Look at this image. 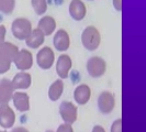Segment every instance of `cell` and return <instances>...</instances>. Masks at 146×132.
<instances>
[{"label": "cell", "instance_id": "cell-1", "mask_svg": "<svg viewBox=\"0 0 146 132\" xmlns=\"http://www.w3.org/2000/svg\"><path fill=\"white\" fill-rule=\"evenodd\" d=\"M81 43L88 51H96L101 43V35L97 28L89 25L81 33Z\"/></svg>", "mask_w": 146, "mask_h": 132}, {"label": "cell", "instance_id": "cell-2", "mask_svg": "<svg viewBox=\"0 0 146 132\" xmlns=\"http://www.w3.org/2000/svg\"><path fill=\"white\" fill-rule=\"evenodd\" d=\"M11 31L18 40H25L32 31V24L25 18H18L12 22Z\"/></svg>", "mask_w": 146, "mask_h": 132}, {"label": "cell", "instance_id": "cell-3", "mask_svg": "<svg viewBox=\"0 0 146 132\" xmlns=\"http://www.w3.org/2000/svg\"><path fill=\"white\" fill-rule=\"evenodd\" d=\"M87 71L89 75L94 78H99L104 75L107 71L106 61L99 56L90 57L87 62Z\"/></svg>", "mask_w": 146, "mask_h": 132}, {"label": "cell", "instance_id": "cell-4", "mask_svg": "<svg viewBox=\"0 0 146 132\" xmlns=\"http://www.w3.org/2000/svg\"><path fill=\"white\" fill-rule=\"evenodd\" d=\"M77 107L70 101H63L59 106V113L63 118L64 122L68 125H73L74 122H76L77 116H78V111Z\"/></svg>", "mask_w": 146, "mask_h": 132}, {"label": "cell", "instance_id": "cell-5", "mask_svg": "<svg viewBox=\"0 0 146 132\" xmlns=\"http://www.w3.org/2000/svg\"><path fill=\"white\" fill-rule=\"evenodd\" d=\"M54 59H55L54 52L48 46H45L43 49H41V51H38L36 55L37 65L42 69H50L54 63Z\"/></svg>", "mask_w": 146, "mask_h": 132}, {"label": "cell", "instance_id": "cell-6", "mask_svg": "<svg viewBox=\"0 0 146 132\" xmlns=\"http://www.w3.org/2000/svg\"><path fill=\"white\" fill-rule=\"evenodd\" d=\"M115 106V99L114 96L112 95L110 91H103L99 95L98 98V108L100 112L104 115L111 113Z\"/></svg>", "mask_w": 146, "mask_h": 132}, {"label": "cell", "instance_id": "cell-7", "mask_svg": "<svg viewBox=\"0 0 146 132\" xmlns=\"http://www.w3.org/2000/svg\"><path fill=\"white\" fill-rule=\"evenodd\" d=\"M15 64L18 69H20L22 72L30 69L33 65V56L32 53L28 50H21L18 52L17 56L15 59Z\"/></svg>", "mask_w": 146, "mask_h": 132}, {"label": "cell", "instance_id": "cell-8", "mask_svg": "<svg viewBox=\"0 0 146 132\" xmlns=\"http://www.w3.org/2000/svg\"><path fill=\"white\" fill-rule=\"evenodd\" d=\"M15 121V113L9 105L0 106V125L5 129L12 128Z\"/></svg>", "mask_w": 146, "mask_h": 132}, {"label": "cell", "instance_id": "cell-9", "mask_svg": "<svg viewBox=\"0 0 146 132\" xmlns=\"http://www.w3.org/2000/svg\"><path fill=\"white\" fill-rule=\"evenodd\" d=\"M15 94V88L11 84V81L3 78L0 81V106L8 105V103L12 99Z\"/></svg>", "mask_w": 146, "mask_h": 132}, {"label": "cell", "instance_id": "cell-10", "mask_svg": "<svg viewBox=\"0 0 146 132\" xmlns=\"http://www.w3.org/2000/svg\"><path fill=\"white\" fill-rule=\"evenodd\" d=\"M53 43L55 49L59 52H64L67 51L69 45H70V39H69V34L66 32L65 30L60 29L58 30L55 35H54V40H53Z\"/></svg>", "mask_w": 146, "mask_h": 132}, {"label": "cell", "instance_id": "cell-11", "mask_svg": "<svg viewBox=\"0 0 146 132\" xmlns=\"http://www.w3.org/2000/svg\"><path fill=\"white\" fill-rule=\"evenodd\" d=\"M72 66H73V62L70 56H68L67 54H63L58 57V61L56 63V73L58 74V76L62 79L67 78Z\"/></svg>", "mask_w": 146, "mask_h": 132}, {"label": "cell", "instance_id": "cell-12", "mask_svg": "<svg viewBox=\"0 0 146 132\" xmlns=\"http://www.w3.org/2000/svg\"><path fill=\"white\" fill-rule=\"evenodd\" d=\"M87 13V8L81 0H72L69 5V15L76 21H81Z\"/></svg>", "mask_w": 146, "mask_h": 132}, {"label": "cell", "instance_id": "cell-13", "mask_svg": "<svg viewBox=\"0 0 146 132\" xmlns=\"http://www.w3.org/2000/svg\"><path fill=\"white\" fill-rule=\"evenodd\" d=\"M91 89L86 84H81L77 86L74 91V99L78 105H86L90 100Z\"/></svg>", "mask_w": 146, "mask_h": 132}, {"label": "cell", "instance_id": "cell-14", "mask_svg": "<svg viewBox=\"0 0 146 132\" xmlns=\"http://www.w3.org/2000/svg\"><path fill=\"white\" fill-rule=\"evenodd\" d=\"M12 101L15 109L19 110L20 112H25L30 109V98L25 93H15L12 96Z\"/></svg>", "mask_w": 146, "mask_h": 132}, {"label": "cell", "instance_id": "cell-15", "mask_svg": "<svg viewBox=\"0 0 146 132\" xmlns=\"http://www.w3.org/2000/svg\"><path fill=\"white\" fill-rule=\"evenodd\" d=\"M37 29L40 30L45 37L46 35H51L52 33L55 31V29H56V21L54 20L53 17L45 15V17H43L38 21Z\"/></svg>", "mask_w": 146, "mask_h": 132}, {"label": "cell", "instance_id": "cell-16", "mask_svg": "<svg viewBox=\"0 0 146 132\" xmlns=\"http://www.w3.org/2000/svg\"><path fill=\"white\" fill-rule=\"evenodd\" d=\"M31 83H32L31 75L25 72L18 73L15 76V78L11 81V84L15 88V89H28L31 86Z\"/></svg>", "mask_w": 146, "mask_h": 132}, {"label": "cell", "instance_id": "cell-17", "mask_svg": "<svg viewBox=\"0 0 146 132\" xmlns=\"http://www.w3.org/2000/svg\"><path fill=\"white\" fill-rule=\"evenodd\" d=\"M44 35L43 33L38 29H34L30 32L28 37L25 39V43L30 49H38L44 43Z\"/></svg>", "mask_w": 146, "mask_h": 132}, {"label": "cell", "instance_id": "cell-18", "mask_svg": "<svg viewBox=\"0 0 146 132\" xmlns=\"http://www.w3.org/2000/svg\"><path fill=\"white\" fill-rule=\"evenodd\" d=\"M64 90V83L62 79H57L55 81L48 89V97L52 101H56L60 98V96L63 94Z\"/></svg>", "mask_w": 146, "mask_h": 132}, {"label": "cell", "instance_id": "cell-19", "mask_svg": "<svg viewBox=\"0 0 146 132\" xmlns=\"http://www.w3.org/2000/svg\"><path fill=\"white\" fill-rule=\"evenodd\" d=\"M0 51L2 52L3 54H6L8 57L12 61V63H13L15 56H17V54L19 52V49L15 44L10 43V42H5L2 45H0Z\"/></svg>", "mask_w": 146, "mask_h": 132}, {"label": "cell", "instance_id": "cell-20", "mask_svg": "<svg viewBox=\"0 0 146 132\" xmlns=\"http://www.w3.org/2000/svg\"><path fill=\"white\" fill-rule=\"evenodd\" d=\"M15 7V0H0V12L5 15H11Z\"/></svg>", "mask_w": 146, "mask_h": 132}, {"label": "cell", "instance_id": "cell-21", "mask_svg": "<svg viewBox=\"0 0 146 132\" xmlns=\"http://www.w3.org/2000/svg\"><path fill=\"white\" fill-rule=\"evenodd\" d=\"M32 8L34 9L35 13L38 15H43L47 10V2L46 0H31Z\"/></svg>", "mask_w": 146, "mask_h": 132}, {"label": "cell", "instance_id": "cell-22", "mask_svg": "<svg viewBox=\"0 0 146 132\" xmlns=\"http://www.w3.org/2000/svg\"><path fill=\"white\" fill-rule=\"evenodd\" d=\"M11 64H12V61L6 54H3L0 51V74L7 73L11 67Z\"/></svg>", "mask_w": 146, "mask_h": 132}, {"label": "cell", "instance_id": "cell-23", "mask_svg": "<svg viewBox=\"0 0 146 132\" xmlns=\"http://www.w3.org/2000/svg\"><path fill=\"white\" fill-rule=\"evenodd\" d=\"M110 132H122V119H117L112 123Z\"/></svg>", "mask_w": 146, "mask_h": 132}, {"label": "cell", "instance_id": "cell-24", "mask_svg": "<svg viewBox=\"0 0 146 132\" xmlns=\"http://www.w3.org/2000/svg\"><path fill=\"white\" fill-rule=\"evenodd\" d=\"M56 132H74L72 125H68V123H63L58 127V129L56 130Z\"/></svg>", "mask_w": 146, "mask_h": 132}, {"label": "cell", "instance_id": "cell-25", "mask_svg": "<svg viewBox=\"0 0 146 132\" xmlns=\"http://www.w3.org/2000/svg\"><path fill=\"white\" fill-rule=\"evenodd\" d=\"M6 33H7V30H6V27L0 24V45L5 43V39H6Z\"/></svg>", "mask_w": 146, "mask_h": 132}, {"label": "cell", "instance_id": "cell-26", "mask_svg": "<svg viewBox=\"0 0 146 132\" xmlns=\"http://www.w3.org/2000/svg\"><path fill=\"white\" fill-rule=\"evenodd\" d=\"M113 6L117 11H121L122 10V0H113Z\"/></svg>", "mask_w": 146, "mask_h": 132}, {"label": "cell", "instance_id": "cell-27", "mask_svg": "<svg viewBox=\"0 0 146 132\" xmlns=\"http://www.w3.org/2000/svg\"><path fill=\"white\" fill-rule=\"evenodd\" d=\"M91 132H106V130L102 125H95Z\"/></svg>", "mask_w": 146, "mask_h": 132}, {"label": "cell", "instance_id": "cell-28", "mask_svg": "<svg viewBox=\"0 0 146 132\" xmlns=\"http://www.w3.org/2000/svg\"><path fill=\"white\" fill-rule=\"evenodd\" d=\"M11 132H29V130H28V129H25V128L19 127V128H15V129H12Z\"/></svg>", "mask_w": 146, "mask_h": 132}, {"label": "cell", "instance_id": "cell-29", "mask_svg": "<svg viewBox=\"0 0 146 132\" xmlns=\"http://www.w3.org/2000/svg\"><path fill=\"white\" fill-rule=\"evenodd\" d=\"M46 132H53V131H51V130H48V131H46Z\"/></svg>", "mask_w": 146, "mask_h": 132}, {"label": "cell", "instance_id": "cell-30", "mask_svg": "<svg viewBox=\"0 0 146 132\" xmlns=\"http://www.w3.org/2000/svg\"><path fill=\"white\" fill-rule=\"evenodd\" d=\"M0 132H7V131H0Z\"/></svg>", "mask_w": 146, "mask_h": 132}, {"label": "cell", "instance_id": "cell-31", "mask_svg": "<svg viewBox=\"0 0 146 132\" xmlns=\"http://www.w3.org/2000/svg\"><path fill=\"white\" fill-rule=\"evenodd\" d=\"M90 1H91V0H90Z\"/></svg>", "mask_w": 146, "mask_h": 132}]
</instances>
